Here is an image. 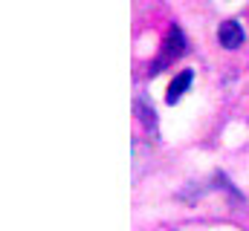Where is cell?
Masks as SVG:
<instances>
[{"instance_id": "cell-3", "label": "cell", "mask_w": 249, "mask_h": 231, "mask_svg": "<svg viewBox=\"0 0 249 231\" xmlns=\"http://www.w3.org/2000/svg\"><path fill=\"white\" fill-rule=\"evenodd\" d=\"M191 81H194V72L191 69H183L171 84H168V93H165V101L168 104H174V101H180L183 99V93H186L188 87H191Z\"/></svg>"}, {"instance_id": "cell-2", "label": "cell", "mask_w": 249, "mask_h": 231, "mask_svg": "<svg viewBox=\"0 0 249 231\" xmlns=\"http://www.w3.org/2000/svg\"><path fill=\"white\" fill-rule=\"evenodd\" d=\"M217 41H220V47H226V50H238V47L244 44V29H241L235 20H226V23H220V29H217Z\"/></svg>"}, {"instance_id": "cell-1", "label": "cell", "mask_w": 249, "mask_h": 231, "mask_svg": "<svg viewBox=\"0 0 249 231\" xmlns=\"http://www.w3.org/2000/svg\"><path fill=\"white\" fill-rule=\"evenodd\" d=\"M183 47H186V41H183V32L174 26L171 32H168V38H165V52H162V58L160 61H154V66H151V72H160L168 61H174V58L183 55Z\"/></svg>"}]
</instances>
